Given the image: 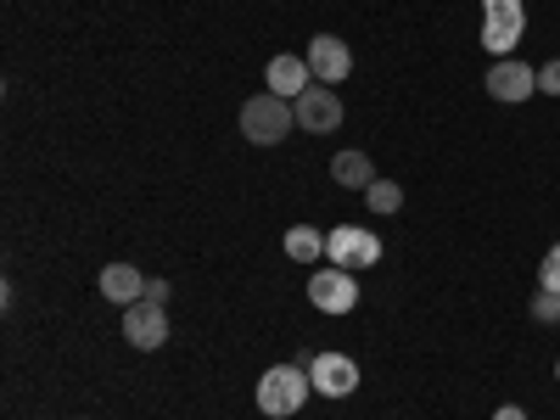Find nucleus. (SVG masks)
I'll return each instance as SVG.
<instances>
[{"label": "nucleus", "mask_w": 560, "mask_h": 420, "mask_svg": "<svg viewBox=\"0 0 560 420\" xmlns=\"http://www.w3.org/2000/svg\"><path fill=\"white\" fill-rule=\"evenodd\" d=\"M308 393H314V382H308V370H303V364H269L264 376H258V415L287 420V415L303 409Z\"/></svg>", "instance_id": "obj_1"}, {"label": "nucleus", "mask_w": 560, "mask_h": 420, "mask_svg": "<svg viewBox=\"0 0 560 420\" xmlns=\"http://www.w3.org/2000/svg\"><path fill=\"white\" fill-rule=\"evenodd\" d=\"M298 129V113H292V102H280V96H253L247 107H242V135L253 140V147H280Z\"/></svg>", "instance_id": "obj_2"}, {"label": "nucleus", "mask_w": 560, "mask_h": 420, "mask_svg": "<svg viewBox=\"0 0 560 420\" xmlns=\"http://www.w3.org/2000/svg\"><path fill=\"white\" fill-rule=\"evenodd\" d=\"M325 258H331L337 269H370V264H382V236L376 230H364V224H337V230H325Z\"/></svg>", "instance_id": "obj_3"}, {"label": "nucleus", "mask_w": 560, "mask_h": 420, "mask_svg": "<svg viewBox=\"0 0 560 420\" xmlns=\"http://www.w3.org/2000/svg\"><path fill=\"white\" fill-rule=\"evenodd\" d=\"M527 34V7L522 0H488L482 7V45L493 57H510V45Z\"/></svg>", "instance_id": "obj_4"}, {"label": "nucleus", "mask_w": 560, "mask_h": 420, "mask_svg": "<svg viewBox=\"0 0 560 420\" xmlns=\"http://www.w3.org/2000/svg\"><path fill=\"white\" fill-rule=\"evenodd\" d=\"M308 303L325 308V314H353L359 308V280L353 269H337V264H325L308 275Z\"/></svg>", "instance_id": "obj_5"}, {"label": "nucleus", "mask_w": 560, "mask_h": 420, "mask_svg": "<svg viewBox=\"0 0 560 420\" xmlns=\"http://www.w3.org/2000/svg\"><path fill=\"white\" fill-rule=\"evenodd\" d=\"M308 382H314V393L319 398H348V393H359V364L348 359V353H314L308 359Z\"/></svg>", "instance_id": "obj_6"}, {"label": "nucleus", "mask_w": 560, "mask_h": 420, "mask_svg": "<svg viewBox=\"0 0 560 420\" xmlns=\"http://www.w3.org/2000/svg\"><path fill=\"white\" fill-rule=\"evenodd\" d=\"M124 337H129V348H140V353H152V348H163L168 342V308L163 303H129L124 308Z\"/></svg>", "instance_id": "obj_7"}, {"label": "nucleus", "mask_w": 560, "mask_h": 420, "mask_svg": "<svg viewBox=\"0 0 560 420\" xmlns=\"http://www.w3.org/2000/svg\"><path fill=\"white\" fill-rule=\"evenodd\" d=\"M292 113H298V124L308 129V135H331L337 124H342V96L331 84H308L303 96L292 102Z\"/></svg>", "instance_id": "obj_8"}, {"label": "nucleus", "mask_w": 560, "mask_h": 420, "mask_svg": "<svg viewBox=\"0 0 560 420\" xmlns=\"http://www.w3.org/2000/svg\"><path fill=\"white\" fill-rule=\"evenodd\" d=\"M308 73H314L319 84L337 90V84L353 73V51H348L337 34H314V39H308Z\"/></svg>", "instance_id": "obj_9"}, {"label": "nucleus", "mask_w": 560, "mask_h": 420, "mask_svg": "<svg viewBox=\"0 0 560 420\" xmlns=\"http://www.w3.org/2000/svg\"><path fill=\"white\" fill-rule=\"evenodd\" d=\"M538 90V68H527V62H510V57H499L493 68H488V96L493 102H527Z\"/></svg>", "instance_id": "obj_10"}, {"label": "nucleus", "mask_w": 560, "mask_h": 420, "mask_svg": "<svg viewBox=\"0 0 560 420\" xmlns=\"http://www.w3.org/2000/svg\"><path fill=\"white\" fill-rule=\"evenodd\" d=\"M264 79H269V96H280V102H298L303 90H308V79H314V73H308V57H275Z\"/></svg>", "instance_id": "obj_11"}, {"label": "nucleus", "mask_w": 560, "mask_h": 420, "mask_svg": "<svg viewBox=\"0 0 560 420\" xmlns=\"http://www.w3.org/2000/svg\"><path fill=\"white\" fill-rule=\"evenodd\" d=\"M102 298L118 303V308L140 303V298H147V275H140L135 264H107V269H102Z\"/></svg>", "instance_id": "obj_12"}, {"label": "nucleus", "mask_w": 560, "mask_h": 420, "mask_svg": "<svg viewBox=\"0 0 560 420\" xmlns=\"http://www.w3.org/2000/svg\"><path fill=\"white\" fill-rule=\"evenodd\" d=\"M331 179L348 185V191H370V185H376V163H370L364 152H337L331 158Z\"/></svg>", "instance_id": "obj_13"}, {"label": "nucleus", "mask_w": 560, "mask_h": 420, "mask_svg": "<svg viewBox=\"0 0 560 420\" xmlns=\"http://www.w3.org/2000/svg\"><path fill=\"white\" fill-rule=\"evenodd\" d=\"M287 258H298V264L325 258V236H319L314 224H292V230H287Z\"/></svg>", "instance_id": "obj_14"}, {"label": "nucleus", "mask_w": 560, "mask_h": 420, "mask_svg": "<svg viewBox=\"0 0 560 420\" xmlns=\"http://www.w3.org/2000/svg\"><path fill=\"white\" fill-rule=\"evenodd\" d=\"M364 202H370V213H382V219H393L398 208H404V185H393V179H376L364 191Z\"/></svg>", "instance_id": "obj_15"}, {"label": "nucleus", "mask_w": 560, "mask_h": 420, "mask_svg": "<svg viewBox=\"0 0 560 420\" xmlns=\"http://www.w3.org/2000/svg\"><path fill=\"white\" fill-rule=\"evenodd\" d=\"M533 319H538V325H560V292L538 287V298H533Z\"/></svg>", "instance_id": "obj_16"}, {"label": "nucleus", "mask_w": 560, "mask_h": 420, "mask_svg": "<svg viewBox=\"0 0 560 420\" xmlns=\"http://www.w3.org/2000/svg\"><path fill=\"white\" fill-rule=\"evenodd\" d=\"M538 287H549V292H560V242L544 253V264H538Z\"/></svg>", "instance_id": "obj_17"}, {"label": "nucleus", "mask_w": 560, "mask_h": 420, "mask_svg": "<svg viewBox=\"0 0 560 420\" xmlns=\"http://www.w3.org/2000/svg\"><path fill=\"white\" fill-rule=\"evenodd\" d=\"M538 90H544V96H560V57L538 68Z\"/></svg>", "instance_id": "obj_18"}, {"label": "nucleus", "mask_w": 560, "mask_h": 420, "mask_svg": "<svg viewBox=\"0 0 560 420\" xmlns=\"http://www.w3.org/2000/svg\"><path fill=\"white\" fill-rule=\"evenodd\" d=\"M147 303H168V280H147Z\"/></svg>", "instance_id": "obj_19"}, {"label": "nucleus", "mask_w": 560, "mask_h": 420, "mask_svg": "<svg viewBox=\"0 0 560 420\" xmlns=\"http://www.w3.org/2000/svg\"><path fill=\"white\" fill-rule=\"evenodd\" d=\"M493 420H527V409H522V404H499Z\"/></svg>", "instance_id": "obj_20"}, {"label": "nucleus", "mask_w": 560, "mask_h": 420, "mask_svg": "<svg viewBox=\"0 0 560 420\" xmlns=\"http://www.w3.org/2000/svg\"><path fill=\"white\" fill-rule=\"evenodd\" d=\"M555 376H560V364H555Z\"/></svg>", "instance_id": "obj_21"}, {"label": "nucleus", "mask_w": 560, "mask_h": 420, "mask_svg": "<svg viewBox=\"0 0 560 420\" xmlns=\"http://www.w3.org/2000/svg\"><path fill=\"white\" fill-rule=\"evenodd\" d=\"M482 7H488V0H482Z\"/></svg>", "instance_id": "obj_22"}]
</instances>
